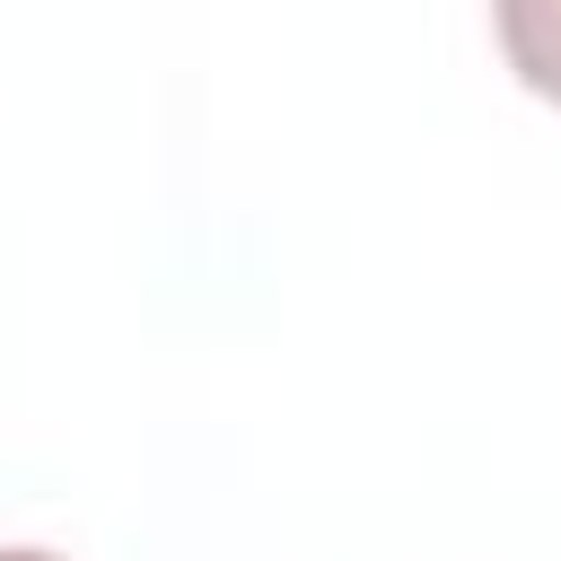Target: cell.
I'll list each match as a JSON object with an SVG mask.
<instances>
[{"mask_svg": "<svg viewBox=\"0 0 561 561\" xmlns=\"http://www.w3.org/2000/svg\"><path fill=\"white\" fill-rule=\"evenodd\" d=\"M500 44L517 53L526 88L561 96V9H500Z\"/></svg>", "mask_w": 561, "mask_h": 561, "instance_id": "cell-1", "label": "cell"}, {"mask_svg": "<svg viewBox=\"0 0 561 561\" xmlns=\"http://www.w3.org/2000/svg\"><path fill=\"white\" fill-rule=\"evenodd\" d=\"M0 561H61V552H35V543H0Z\"/></svg>", "mask_w": 561, "mask_h": 561, "instance_id": "cell-2", "label": "cell"}]
</instances>
